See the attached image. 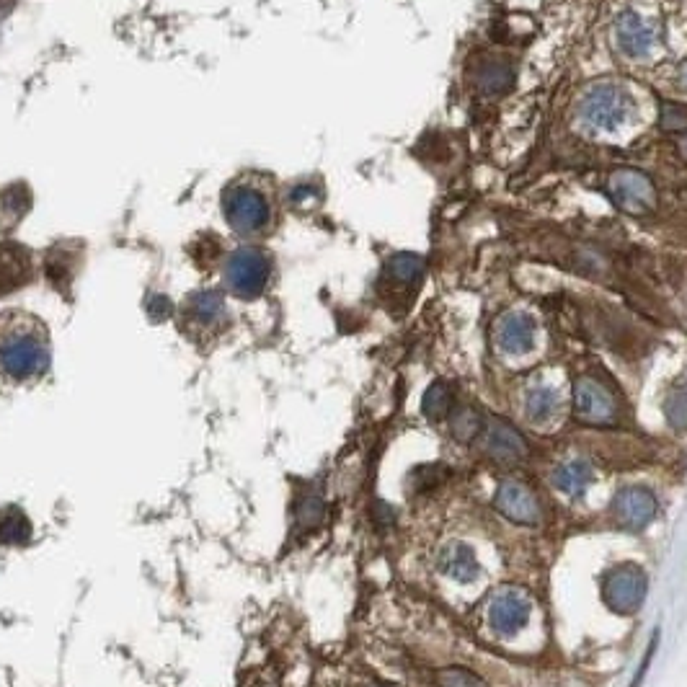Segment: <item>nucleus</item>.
<instances>
[{
    "label": "nucleus",
    "mask_w": 687,
    "mask_h": 687,
    "mask_svg": "<svg viewBox=\"0 0 687 687\" xmlns=\"http://www.w3.org/2000/svg\"><path fill=\"white\" fill-rule=\"evenodd\" d=\"M574 414L576 419L592 427H610L620 416L615 396L600 380L576 378L574 383Z\"/></svg>",
    "instance_id": "obj_7"
},
{
    "label": "nucleus",
    "mask_w": 687,
    "mask_h": 687,
    "mask_svg": "<svg viewBox=\"0 0 687 687\" xmlns=\"http://www.w3.org/2000/svg\"><path fill=\"white\" fill-rule=\"evenodd\" d=\"M31 277V254L19 243H0V295L19 290Z\"/></svg>",
    "instance_id": "obj_15"
},
{
    "label": "nucleus",
    "mask_w": 687,
    "mask_h": 687,
    "mask_svg": "<svg viewBox=\"0 0 687 687\" xmlns=\"http://www.w3.org/2000/svg\"><path fill=\"white\" fill-rule=\"evenodd\" d=\"M388 274L396 279L398 285H416L421 274H424V259L403 251V254H396L388 261Z\"/></svg>",
    "instance_id": "obj_23"
},
{
    "label": "nucleus",
    "mask_w": 687,
    "mask_h": 687,
    "mask_svg": "<svg viewBox=\"0 0 687 687\" xmlns=\"http://www.w3.org/2000/svg\"><path fill=\"white\" fill-rule=\"evenodd\" d=\"M576 112H579V122L589 130L610 132L633 117L636 104H633L631 93L620 83L600 81L584 91Z\"/></svg>",
    "instance_id": "obj_4"
},
{
    "label": "nucleus",
    "mask_w": 687,
    "mask_h": 687,
    "mask_svg": "<svg viewBox=\"0 0 687 687\" xmlns=\"http://www.w3.org/2000/svg\"><path fill=\"white\" fill-rule=\"evenodd\" d=\"M272 279V256L267 248L246 243L233 248L225 259L223 282L230 295L241 300L261 298Z\"/></svg>",
    "instance_id": "obj_3"
},
{
    "label": "nucleus",
    "mask_w": 687,
    "mask_h": 687,
    "mask_svg": "<svg viewBox=\"0 0 687 687\" xmlns=\"http://www.w3.org/2000/svg\"><path fill=\"white\" fill-rule=\"evenodd\" d=\"M551 481L561 494L574 496L576 499V496L587 494V489L595 481V473H592V465L584 463V460H571V463L558 465Z\"/></svg>",
    "instance_id": "obj_18"
},
{
    "label": "nucleus",
    "mask_w": 687,
    "mask_h": 687,
    "mask_svg": "<svg viewBox=\"0 0 687 687\" xmlns=\"http://www.w3.org/2000/svg\"><path fill=\"white\" fill-rule=\"evenodd\" d=\"M421 414L429 421H445L452 414V390L445 383H432L421 398Z\"/></svg>",
    "instance_id": "obj_21"
},
{
    "label": "nucleus",
    "mask_w": 687,
    "mask_h": 687,
    "mask_svg": "<svg viewBox=\"0 0 687 687\" xmlns=\"http://www.w3.org/2000/svg\"><path fill=\"white\" fill-rule=\"evenodd\" d=\"M677 83H680L682 91H687V65H682L680 75H677Z\"/></svg>",
    "instance_id": "obj_29"
},
{
    "label": "nucleus",
    "mask_w": 687,
    "mask_h": 687,
    "mask_svg": "<svg viewBox=\"0 0 687 687\" xmlns=\"http://www.w3.org/2000/svg\"><path fill=\"white\" fill-rule=\"evenodd\" d=\"M496 509L512 520L514 525H540L543 520V509H540L538 496L533 494V489L527 483L517 481V478H507V481L499 483V489L494 494Z\"/></svg>",
    "instance_id": "obj_10"
},
{
    "label": "nucleus",
    "mask_w": 687,
    "mask_h": 687,
    "mask_svg": "<svg viewBox=\"0 0 687 687\" xmlns=\"http://www.w3.org/2000/svg\"><path fill=\"white\" fill-rule=\"evenodd\" d=\"M416 476H419V481H414V486L419 491H427V489H434V486H440L442 478L447 476V468L445 465H421V468H416Z\"/></svg>",
    "instance_id": "obj_26"
},
{
    "label": "nucleus",
    "mask_w": 687,
    "mask_h": 687,
    "mask_svg": "<svg viewBox=\"0 0 687 687\" xmlns=\"http://www.w3.org/2000/svg\"><path fill=\"white\" fill-rule=\"evenodd\" d=\"M440 571L450 576V579H455V582L468 584L476 579L481 566H478L476 551H473L471 545L452 543L440 553Z\"/></svg>",
    "instance_id": "obj_16"
},
{
    "label": "nucleus",
    "mask_w": 687,
    "mask_h": 687,
    "mask_svg": "<svg viewBox=\"0 0 687 687\" xmlns=\"http://www.w3.org/2000/svg\"><path fill=\"white\" fill-rule=\"evenodd\" d=\"M483 429H486V421H483L481 411H476L473 406H463V409L450 414V434L463 445L478 440Z\"/></svg>",
    "instance_id": "obj_20"
},
{
    "label": "nucleus",
    "mask_w": 687,
    "mask_h": 687,
    "mask_svg": "<svg viewBox=\"0 0 687 687\" xmlns=\"http://www.w3.org/2000/svg\"><path fill=\"white\" fill-rule=\"evenodd\" d=\"M654 42H657V31L641 13L626 8L615 19V44L626 57H633V60L646 57L654 47Z\"/></svg>",
    "instance_id": "obj_12"
},
{
    "label": "nucleus",
    "mask_w": 687,
    "mask_h": 687,
    "mask_svg": "<svg viewBox=\"0 0 687 687\" xmlns=\"http://www.w3.org/2000/svg\"><path fill=\"white\" fill-rule=\"evenodd\" d=\"M514 68L509 62H486L478 73V91L483 96H502L514 86Z\"/></svg>",
    "instance_id": "obj_19"
},
{
    "label": "nucleus",
    "mask_w": 687,
    "mask_h": 687,
    "mask_svg": "<svg viewBox=\"0 0 687 687\" xmlns=\"http://www.w3.org/2000/svg\"><path fill=\"white\" fill-rule=\"evenodd\" d=\"M179 326L189 339L210 341L228 329V305L223 292L199 290L181 303Z\"/></svg>",
    "instance_id": "obj_5"
},
{
    "label": "nucleus",
    "mask_w": 687,
    "mask_h": 687,
    "mask_svg": "<svg viewBox=\"0 0 687 687\" xmlns=\"http://www.w3.org/2000/svg\"><path fill=\"white\" fill-rule=\"evenodd\" d=\"M687 122V114L682 109H675V106H667L662 112V127L664 130H677L682 124Z\"/></svg>",
    "instance_id": "obj_28"
},
{
    "label": "nucleus",
    "mask_w": 687,
    "mask_h": 687,
    "mask_svg": "<svg viewBox=\"0 0 687 687\" xmlns=\"http://www.w3.org/2000/svg\"><path fill=\"white\" fill-rule=\"evenodd\" d=\"M659 512L657 496L646 486H626L613 499V520L628 533H641Z\"/></svg>",
    "instance_id": "obj_9"
},
{
    "label": "nucleus",
    "mask_w": 687,
    "mask_h": 687,
    "mask_svg": "<svg viewBox=\"0 0 687 687\" xmlns=\"http://www.w3.org/2000/svg\"><path fill=\"white\" fill-rule=\"evenodd\" d=\"M607 192L613 197L620 210L631 212V215H646L657 207V186L646 174L636 168H620L610 176Z\"/></svg>",
    "instance_id": "obj_8"
},
{
    "label": "nucleus",
    "mask_w": 687,
    "mask_h": 687,
    "mask_svg": "<svg viewBox=\"0 0 687 687\" xmlns=\"http://www.w3.org/2000/svg\"><path fill=\"white\" fill-rule=\"evenodd\" d=\"M34 538L29 514L19 504H6L0 507V548L8 545H26Z\"/></svg>",
    "instance_id": "obj_17"
},
{
    "label": "nucleus",
    "mask_w": 687,
    "mask_h": 687,
    "mask_svg": "<svg viewBox=\"0 0 687 687\" xmlns=\"http://www.w3.org/2000/svg\"><path fill=\"white\" fill-rule=\"evenodd\" d=\"M535 334L538 323L530 313H507L502 321L496 323V344L507 354H525L535 347Z\"/></svg>",
    "instance_id": "obj_14"
},
{
    "label": "nucleus",
    "mask_w": 687,
    "mask_h": 687,
    "mask_svg": "<svg viewBox=\"0 0 687 687\" xmlns=\"http://www.w3.org/2000/svg\"><path fill=\"white\" fill-rule=\"evenodd\" d=\"M52 365L47 323L21 308L0 313V383L26 385L44 378Z\"/></svg>",
    "instance_id": "obj_1"
},
{
    "label": "nucleus",
    "mask_w": 687,
    "mask_h": 687,
    "mask_svg": "<svg viewBox=\"0 0 687 687\" xmlns=\"http://www.w3.org/2000/svg\"><path fill=\"white\" fill-rule=\"evenodd\" d=\"M649 592V576L638 564H618L602 576V600L618 615H636Z\"/></svg>",
    "instance_id": "obj_6"
},
{
    "label": "nucleus",
    "mask_w": 687,
    "mask_h": 687,
    "mask_svg": "<svg viewBox=\"0 0 687 687\" xmlns=\"http://www.w3.org/2000/svg\"><path fill=\"white\" fill-rule=\"evenodd\" d=\"M223 217L230 230L241 238H259L269 233L277 217V199L267 176L246 171L225 184Z\"/></svg>",
    "instance_id": "obj_2"
},
{
    "label": "nucleus",
    "mask_w": 687,
    "mask_h": 687,
    "mask_svg": "<svg viewBox=\"0 0 687 687\" xmlns=\"http://www.w3.org/2000/svg\"><path fill=\"white\" fill-rule=\"evenodd\" d=\"M558 409V393L548 385L527 390L525 396V414L530 421H548Z\"/></svg>",
    "instance_id": "obj_22"
},
{
    "label": "nucleus",
    "mask_w": 687,
    "mask_h": 687,
    "mask_svg": "<svg viewBox=\"0 0 687 687\" xmlns=\"http://www.w3.org/2000/svg\"><path fill=\"white\" fill-rule=\"evenodd\" d=\"M530 615H533V605L517 589H502L489 602V626L499 636H514L517 631H522Z\"/></svg>",
    "instance_id": "obj_11"
},
{
    "label": "nucleus",
    "mask_w": 687,
    "mask_h": 687,
    "mask_svg": "<svg viewBox=\"0 0 687 687\" xmlns=\"http://www.w3.org/2000/svg\"><path fill=\"white\" fill-rule=\"evenodd\" d=\"M685 153H687V140H685Z\"/></svg>",
    "instance_id": "obj_30"
},
{
    "label": "nucleus",
    "mask_w": 687,
    "mask_h": 687,
    "mask_svg": "<svg viewBox=\"0 0 687 687\" xmlns=\"http://www.w3.org/2000/svg\"><path fill=\"white\" fill-rule=\"evenodd\" d=\"M437 682H440V687H486V682L481 677L473 675L471 669L465 667L442 669L440 675H437Z\"/></svg>",
    "instance_id": "obj_25"
},
{
    "label": "nucleus",
    "mask_w": 687,
    "mask_h": 687,
    "mask_svg": "<svg viewBox=\"0 0 687 687\" xmlns=\"http://www.w3.org/2000/svg\"><path fill=\"white\" fill-rule=\"evenodd\" d=\"M483 450L496 463H517L527 458V442L512 424L507 421H494L483 429Z\"/></svg>",
    "instance_id": "obj_13"
},
{
    "label": "nucleus",
    "mask_w": 687,
    "mask_h": 687,
    "mask_svg": "<svg viewBox=\"0 0 687 687\" xmlns=\"http://www.w3.org/2000/svg\"><path fill=\"white\" fill-rule=\"evenodd\" d=\"M657 649H659V628H657V631H654V633H651L649 651H646L644 662H641V667H638V672H636V677H633L631 687H638V685H641V680H644V677H646V672H649V667H651V659H654V654H657Z\"/></svg>",
    "instance_id": "obj_27"
},
{
    "label": "nucleus",
    "mask_w": 687,
    "mask_h": 687,
    "mask_svg": "<svg viewBox=\"0 0 687 687\" xmlns=\"http://www.w3.org/2000/svg\"><path fill=\"white\" fill-rule=\"evenodd\" d=\"M664 416H667V424L677 432H685L687 429V383L675 385L669 390L667 398H664Z\"/></svg>",
    "instance_id": "obj_24"
}]
</instances>
